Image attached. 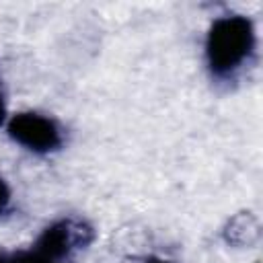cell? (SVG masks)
<instances>
[{
    "instance_id": "cell-1",
    "label": "cell",
    "mask_w": 263,
    "mask_h": 263,
    "mask_svg": "<svg viewBox=\"0 0 263 263\" xmlns=\"http://www.w3.org/2000/svg\"><path fill=\"white\" fill-rule=\"evenodd\" d=\"M255 25L245 14L218 16L205 37V62L214 76H234L255 53Z\"/></svg>"
},
{
    "instance_id": "cell-2",
    "label": "cell",
    "mask_w": 263,
    "mask_h": 263,
    "mask_svg": "<svg viewBox=\"0 0 263 263\" xmlns=\"http://www.w3.org/2000/svg\"><path fill=\"white\" fill-rule=\"evenodd\" d=\"M6 132L16 144L37 154L55 152L64 144V134L58 121L35 111H21L12 115L6 123Z\"/></svg>"
},
{
    "instance_id": "cell-3",
    "label": "cell",
    "mask_w": 263,
    "mask_h": 263,
    "mask_svg": "<svg viewBox=\"0 0 263 263\" xmlns=\"http://www.w3.org/2000/svg\"><path fill=\"white\" fill-rule=\"evenodd\" d=\"M90 240V228H86L82 222L78 220H58L53 224H49L37 238V242L33 245V251H37L39 255L60 261L64 257H68L74 249L86 245Z\"/></svg>"
},
{
    "instance_id": "cell-4",
    "label": "cell",
    "mask_w": 263,
    "mask_h": 263,
    "mask_svg": "<svg viewBox=\"0 0 263 263\" xmlns=\"http://www.w3.org/2000/svg\"><path fill=\"white\" fill-rule=\"evenodd\" d=\"M10 210V187L0 177V218Z\"/></svg>"
},
{
    "instance_id": "cell-5",
    "label": "cell",
    "mask_w": 263,
    "mask_h": 263,
    "mask_svg": "<svg viewBox=\"0 0 263 263\" xmlns=\"http://www.w3.org/2000/svg\"><path fill=\"white\" fill-rule=\"evenodd\" d=\"M6 119V105H4V97H2V88H0V123H4Z\"/></svg>"
},
{
    "instance_id": "cell-6",
    "label": "cell",
    "mask_w": 263,
    "mask_h": 263,
    "mask_svg": "<svg viewBox=\"0 0 263 263\" xmlns=\"http://www.w3.org/2000/svg\"><path fill=\"white\" fill-rule=\"evenodd\" d=\"M0 263H12V257H8V255L0 253Z\"/></svg>"
},
{
    "instance_id": "cell-7",
    "label": "cell",
    "mask_w": 263,
    "mask_h": 263,
    "mask_svg": "<svg viewBox=\"0 0 263 263\" xmlns=\"http://www.w3.org/2000/svg\"><path fill=\"white\" fill-rule=\"evenodd\" d=\"M146 263H168V261H162V259H148Z\"/></svg>"
}]
</instances>
